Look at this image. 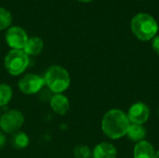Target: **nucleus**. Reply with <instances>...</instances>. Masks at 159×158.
<instances>
[{
	"label": "nucleus",
	"instance_id": "nucleus-7",
	"mask_svg": "<svg viewBox=\"0 0 159 158\" xmlns=\"http://www.w3.org/2000/svg\"><path fill=\"white\" fill-rule=\"evenodd\" d=\"M6 42L12 49H23L28 35L25 30L20 26H11L6 33Z\"/></svg>",
	"mask_w": 159,
	"mask_h": 158
},
{
	"label": "nucleus",
	"instance_id": "nucleus-1",
	"mask_svg": "<svg viewBox=\"0 0 159 158\" xmlns=\"http://www.w3.org/2000/svg\"><path fill=\"white\" fill-rule=\"evenodd\" d=\"M130 122L128 115L119 109H112L105 113L102 120V132L111 140H117L127 135Z\"/></svg>",
	"mask_w": 159,
	"mask_h": 158
},
{
	"label": "nucleus",
	"instance_id": "nucleus-3",
	"mask_svg": "<svg viewBox=\"0 0 159 158\" xmlns=\"http://www.w3.org/2000/svg\"><path fill=\"white\" fill-rule=\"evenodd\" d=\"M45 85L55 94H62L70 86L71 78L68 71L60 65L50 66L45 74Z\"/></svg>",
	"mask_w": 159,
	"mask_h": 158
},
{
	"label": "nucleus",
	"instance_id": "nucleus-4",
	"mask_svg": "<svg viewBox=\"0 0 159 158\" xmlns=\"http://www.w3.org/2000/svg\"><path fill=\"white\" fill-rule=\"evenodd\" d=\"M4 65L11 75H20L29 65V56L22 49H11L5 57Z\"/></svg>",
	"mask_w": 159,
	"mask_h": 158
},
{
	"label": "nucleus",
	"instance_id": "nucleus-22",
	"mask_svg": "<svg viewBox=\"0 0 159 158\" xmlns=\"http://www.w3.org/2000/svg\"><path fill=\"white\" fill-rule=\"evenodd\" d=\"M1 115H1V112H0V118H1Z\"/></svg>",
	"mask_w": 159,
	"mask_h": 158
},
{
	"label": "nucleus",
	"instance_id": "nucleus-6",
	"mask_svg": "<svg viewBox=\"0 0 159 158\" xmlns=\"http://www.w3.org/2000/svg\"><path fill=\"white\" fill-rule=\"evenodd\" d=\"M45 86V79L34 74H28L22 76L19 83L18 87L19 89L26 94V95H33L38 93Z\"/></svg>",
	"mask_w": 159,
	"mask_h": 158
},
{
	"label": "nucleus",
	"instance_id": "nucleus-15",
	"mask_svg": "<svg viewBox=\"0 0 159 158\" xmlns=\"http://www.w3.org/2000/svg\"><path fill=\"white\" fill-rule=\"evenodd\" d=\"M12 88L7 84H0V107L7 105L12 99Z\"/></svg>",
	"mask_w": 159,
	"mask_h": 158
},
{
	"label": "nucleus",
	"instance_id": "nucleus-16",
	"mask_svg": "<svg viewBox=\"0 0 159 158\" xmlns=\"http://www.w3.org/2000/svg\"><path fill=\"white\" fill-rule=\"evenodd\" d=\"M12 22V15L11 13L4 8L0 7V30L8 29Z\"/></svg>",
	"mask_w": 159,
	"mask_h": 158
},
{
	"label": "nucleus",
	"instance_id": "nucleus-10",
	"mask_svg": "<svg viewBox=\"0 0 159 158\" xmlns=\"http://www.w3.org/2000/svg\"><path fill=\"white\" fill-rule=\"evenodd\" d=\"M92 156L93 158H116L117 151L112 143L101 142L95 146Z\"/></svg>",
	"mask_w": 159,
	"mask_h": 158
},
{
	"label": "nucleus",
	"instance_id": "nucleus-13",
	"mask_svg": "<svg viewBox=\"0 0 159 158\" xmlns=\"http://www.w3.org/2000/svg\"><path fill=\"white\" fill-rule=\"evenodd\" d=\"M127 136L129 140L133 142H142L146 136V130L143 125L132 124L129 126V130L127 132Z\"/></svg>",
	"mask_w": 159,
	"mask_h": 158
},
{
	"label": "nucleus",
	"instance_id": "nucleus-14",
	"mask_svg": "<svg viewBox=\"0 0 159 158\" xmlns=\"http://www.w3.org/2000/svg\"><path fill=\"white\" fill-rule=\"evenodd\" d=\"M10 142L15 149L22 150V149H25L29 145L30 139L25 132L18 131V132L12 134Z\"/></svg>",
	"mask_w": 159,
	"mask_h": 158
},
{
	"label": "nucleus",
	"instance_id": "nucleus-8",
	"mask_svg": "<svg viewBox=\"0 0 159 158\" xmlns=\"http://www.w3.org/2000/svg\"><path fill=\"white\" fill-rule=\"evenodd\" d=\"M128 117L132 124L143 125L147 122L150 116V110L143 102H136L130 106L128 112Z\"/></svg>",
	"mask_w": 159,
	"mask_h": 158
},
{
	"label": "nucleus",
	"instance_id": "nucleus-20",
	"mask_svg": "<svg viewBox=\"0 0 159 158\" xmlns=\"http://www.w3.org/2000/svg\"><path fill=\"white\" fill-rule=\"evenodd\" d=\"M77 1L83 2V3H88V2H91V1H93V0H77Z\"/></svg>",
	"mask_w": 159,
	"mask_h": 158
},
{
	"label": "nucleus",
	"instance_id": "nucleus-9",
	"mask_svg": "<svg viewBox=\"0 0 159 158\" xmlns=\"http://www.w3.org/2000/svg\"><path fill=\"white\" fill-rule=\"evenodd\" d=\"M50 108L54 113L60 115H64L67 114L70 108V102L66 96L62 94H55L49 101Z\"/></svg>",
	"mask_w": 159,
	"mask_h": 158
},
{
	"label": "nucleus",
	"instance_id": "nucleus-2",
	"mask_svg": "<svg viewBox=\"0 0 159 158\" xmlns=\"http://www.w3.org/2000/svg\"><path fill=\"white\" fill-rule=\"evenodd\" d=\"M130 29L138 39L149 41L157 34L158 24L153 16L147 13H138L130 21Z\"/></svg>",
	"mask_w": 159,
	"mask_h": 158
},
{
	"label": "nucleus",
	"instance_id": "nucleus-23",
	"mask_svg": "<svg viewBox=\"0 0 159 158\" xmlns=\"http://www.w3.org/2000/svg\"><path fill=\"white\" fill-rule=\"evenodd\" d=\"M158 114H159V111H158Z\"/></svg>",
	"mask_w": 159,
	"mask_h": 158
},
{
	"label": "nucleus",
	"instance_id": "nucleus-11",
	"mask_svg": "<svg viewBox=\"0 0 159 158\" xmlns=\"http://www.w3.org/2000/svg\"><path fill=\"white\" fill-rule=\"evenodd\" d=\"M133 156L134 158H155V148L146 141L139 142L134 147Z\"/></svg>",
	"mask_w": 159,
	"mask_h": 158
},
{
	"label": "nucleus",
	"instance_id": "nucleus-17",
	"mask_svg": "<svg viewBox=\"0 0 159 158\" xmlns=\"http://www.w3.org/2000/svg\"><path fill=\"white\" fill-rule=\"evenodd\" d=\"M74 156L75 158H90L92 152L87 145H78L74 150Z\"/></svg>",
	"mask_w": 159,
	"mask_h": 158
},
{
	"label": "nucleus",
	"instance_id": "nucleus-5",
	"mask_svg": "<svg viewBox=\"0 0 159 158\" xmlns=\"http://www.w3.org/2000/svg\"><path fill=\"white\" fill-rule=\"evenodd\" d=\"M24 123V116L19 110H9L0 118V128L4 133L14 134L20 130Z\"/></svg>",
	"mask_w": 159,
	"mask_h": 158
},
{
	"label": "nucleus",
	"instance_id": "nucleus-12",
	"mask_svg": "<svg viewBox=\"0 0 159 158\" xmlns=\"http://www.w3.org/2000/svg\"><path fill=\"white\" fill-rule=\"evenodd\" d=\"M43 48H44L43 40L38 36H32L28 38L22 50L28 56H36L42 52Z\"/></svg>",
	"mask_w": 159,
	"mask_h": 158
},
{
	"label": "nucleus",
	"instance_id": "nucleus-18",
	"mask_svg": "<svg viewBox=\"0 0 159 158\" xmlns=\"http://www.w3.org/2000/svg\"><path fill=\"white\" fill-rule=\"evenodd\" d=\"M152 47L154 49V51L159 55V35L157 36H155L153 38V41H152Z\"/></svg>",
	"mask_w": 159,
	"mask_h": 158
},
{
	"label": "nucleus",
	"instance_id": "nucleus-21",
	"mask_svg": "<svg viewBox=\"0 0 159 158\" xmlns=\"http://www.w3.org/2000/svg\"><path fill=\"white\" fill-rule=\"evenodd\" d=\"M155 158H159V150L156 153V156H155Z\"/></svg>",
	"mask_w": 159,
	"mask_h": 158
},
{
	"label": "nucleus",
	"instance_id": "nucleus-19",
	"mask_svg": "<svg viewBox=\"0 0 159 158\" xmlns=\"http://www.w3.org/2000/svg\"><path fill=\"white\" fill-rule=\"evenodd\" d=\"M7 138L4 132H0V149H2L6 145Z\"/></svg>",
	"mask_w": 159,
	"mask_h": 158
}]
</instances>
